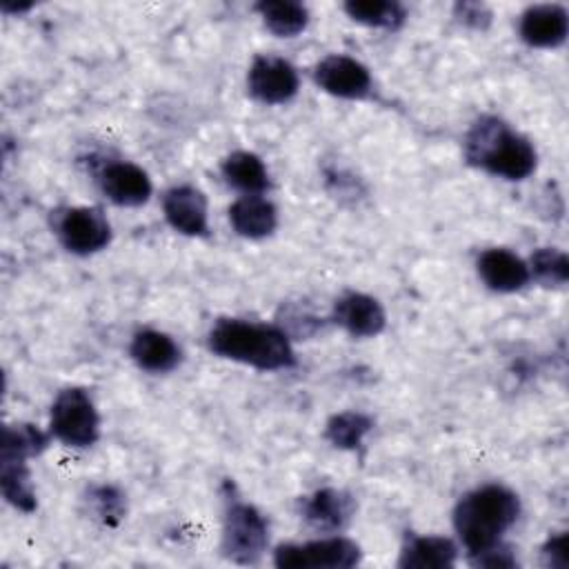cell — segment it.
<instances>
[{
    "mask_svg": "<svg viewBox=\"0 0 569 569\" xmlns=\"http://www.w3.org/2000/svg\"><path fill=\"white\" fill-rule=\"evenodd\" d=\"M520 516L518 496L505 485H482L465 493L453 509L458 540L473 558L502 542Z\"/></svg>",
    "mask_w": 569,
    "mask_h": 569,
    "instance_id": "6da1fadb",
    "label": "cell"
},
{
    "mask_svg": "<svg viewBox=\"0 0 569 569\" xmlns=\"http://www.w3.org/2000/svg\"><path fill=\"white\" fill-rule=\"evenodd\" d=\"M207 342L216 356L260 371H278L296 365L289 336L273 325L220 318L211 327Z\"/></svg>",
    "mask_w": 569,
    "mask_h": 569,
    "instance_id": "7a4b0ae2",
    "label": "cell"
},
{
    "mask_svg": "<svg viewBox=\"0 0 569 569\" xmlns=\"http://www.w3.org/2000/svg\"><path fill=\"white\" fill-rule=\"evenodd\" d=\"M465 156L471 164L505 180L529 178L538 160L533 144L496 116H485L469 129Z\"/></svg>",
    "mask_w": 569,
    "mask_h": 569,
    "instance_id": "3957f363",
    "label": "cell"
},
{
    "mask_svg": "<svg viewBox=\"0 0 569 569\" xmlns=\"http://www.w3.org/2000/svg\"><path fill=\"white\" fill-rule=\"evenodd\" d=\"M49 445L47 433L38 427L20 422L9 425L2 431L0 445V487L7 502L16 509L29 513L36 509V493L31 487V473L27 467V458L38 456Z\"/></svg>",
    "mask_w": 569,
    "mask_h": 569,
    "instance_id": "277c9868",
    "label": "cell"
},
{
    "mask_svg": "<svg viewBox=\"0 0 569 569\" xmlns=\"http://www.w3.org/2000/svg\"><path fill=\"white\" fill-rule=\"evenodd\" d=\"M269 545V525L264 516L240 498H227L222 518V553L231 562L253 565Z\"/></svg>",
    "mask_w": 569,
    "mask_h": 569,
    "instance_id": "5b68a950",
    "label": "cell"
},
{
    "mask_svg": "<svg viewBox=\"0 0 569 569\" xmlns=\"http://www.w3.org/2000/svg\"><path fill=\"white\" fill-rule=\"evenodd\" d=\"M49 429L67 447H91L100 436V418L91 396L80 387L62 389L51 405Z\"/></svg>",
    "mask_w": 569,
    "mask_h": 569,
    "instance_id": "8992f818",
    "label": "cell"
},
{
    "mask_svg": "<svg viewBox=\"0 0 569 569\" xmlns=\"http://www.w3.org/2000/svg\"><path fill=\"white\" fill-rule=\"evenodd\" d=\"M358 542L345 536H329L302 545L289 542L273 551V565L280 569H349L360 562Z\"/></svg>",
    "mask_w": 569,
    "mask_h": 569,
    "instance_id": "52a82bcc",
    "label": "cell"
},
{
    "mask_svg": "<svg viewBox=\"0 0 569 569\" xmlns=\"http://www.w3.org/2000/svg\"><path fill=\"white\" fill-rule=\"evenodd\" d=\"M247 87L262 104H284L298 93L300 78L289 60L278 56H256L247 73Z\"/></svg>",
    "mask_w": 569,
    "mask_h": 569,
    "instance_id": "ba28073f",
    "label": "cell"
},
{
    "mask_svg": "<svg viewBox=\"0 0 569 569\" xmlns=\"http://www.w3.org/2000/svg\"><path fill=\"white\" fill-rule=\"evenodd\" d=\"M58 238L67 251L89 256L104 249L111 240V227L96 207H71L60 216Z\"/></svg>",
    "mask_w": 569,
    "mask_h": 569,
    "instance_id": "9c48e42d",
    "label": "cell"
},
{
    "mask_svg": "<svg viewBox=\"0 0 569 569\" xmlns=\"http://www.w3.org/2000/svg\"><path fill=\"white\" fill-rule=\"evenodd\" d=\"M313 80L325 93L345 100H360L371 91L369 69L360 60L342 53L322 58L313 69Z\"/></svg>",
    "mask_w": 569,
    "mask_h": 569,
    "instance_id": "30bf717a",
    "label": "cell"
},
{
    "mask_svg": "<svg viewBox=\"0 0 569 569\" xmlns=\"http://www.w3.org/2000/svg\"><path fill=\"white\" fill-rule=\"evenodd\" d=\"M162 211L167 222L182 236H204L207 222V198L193 184H176L162 198Z\"/></svg>",
    "mask_w": 569,
    "mask_h": 569,
    "instance_id": "8fae6325",
    "label": "cell"
},
{
    "mask_svg": "<svg viewBox=\"0 0 569 569\" xmlns=\"http://www.w3.org/2000/svg\"><path fill=\"white\" fill-rule=\"evenodd\" d=\"M520 38L536 49H553L567 40L569 16L560 4H533L522 11L518 22Z\"/></svg>",
    "mask_w": 569,
    "mask_h": 569,
    "instance_id": "7c38bea8",
    "label": "cell"
},
{
    "mask_svg": "<svg viewBox=\"0 0 569 569\" xmlns=\"http://www.w3.org/2000/svg\"><path fill=\"white\" fill-rule=\"evenodd\" d=\"M333 322L353 338H373L385 329L387 316L376 298L360 291H349L336 300Z\"/></svg>",
    "mask_w": 569,
    "mask_h": 569,
    "instance_id": "4fadbf2b",
    "label": "cell"
},
{
    "mask_svg": "<svg viewBox=\"0 0 569 569\" xmlns=\"http://www.w3.org/2000/svg\"><path fill=\"white\" fill-rule=\"evenodd\" d=\"M100 187L104 196L120 207H140L151 198V180L147 171L133 162H109L100 171Z\"/></svg>",
    "mask_w": 569,
    "mask_h": 569,
    "instance_id": "5bb4252c",
    "label": "cell"
},
{
    "mask_svg": "<svg viewBox=\"0 0 569 569\" xmlns=\"http://www.w3.org/2000/svg\"><path fill=\"white\" fill-rule=\"evenodd\" d=\"M478 276L482 282L498 293L520 291L529 280L527 262L509 249H487L478 256Z\"/></svg>",
    "mask_w": 569,
    "mask_h": 569,
    "instance_id": "9a60e30c",
    "label": "cell"
},
{
    "mask_svg": "<svg viewBox=\"0 0 569 569\" xmlns=\"http://www.w3.org/2000/svg\"><path fill=\"white\" fill-rule=\"evenodd\" d=\"M129 353L133 362L151 373H167L180 362V347L171 336L158 329H142L133 336Z\"/></svg>",
    "mask_w": 569,
    "mask_h": 569,
    "instance_id": "2e32d148",
    "label": "cell"
},
{
    "mask_svg": "<svg viewBox=\"0 0 569 569\" xmlns=\"http://www.w3.org/2000/svg\"><path fill=\"white\" fill-rule=\"evenodd\" d=\"M353 513V500L340 491V489H318L311 493L302 505L305 520L322 531V533H336L340 531Z\"/></svg>",
    "mask_w": 569,
    "mask_h": 569,
    "instance_id": "e0dca14e",
    "label": "cell"
},
{
    "mask_svg": "<svg viewBox=\"0 0 569 569\" xmlns=\"http://www.w3.org/2000/svg\"><path fill=\"white\" fill-rule=\"evenodd\" d=\"M229 222L238 236L258 240L278 227V209L262 193L242 196L229 207Z\"/></svg>",
    "mask_w": 569,
    "mask_h": 569,
    "instance_id": "ac0fdd59",
    "label": "cell"
},
{
    "mask_svg": "<svg viewBox=\"0 0 569 569\" xmlns=\"http://www.w3.org/2000/svg\"><path fill=\"white\" fill-rule=\"evenodd\" d=\"M458 547L445 536H413L402 547L398 567L405 569H447L453 567Z\"/></svg>",
    "mask_w": 569,
    "mask_h": 569,
    "instance_id": "d6986e66",
    "label": "cell"
},
{
    "mask_svg": "<svg viewBox=\"0 0 569 569\" xmlns=\"http://www.w3.org/2000/svg\"><path fill=\"white\" fill-rule=\"evenodd\" d=\"M222 178L244 196H260L269 189V171L251 151H233L222 160Z\"/></svg>",
    "mask_w": 569,
    "mask_h": 569,
    "instance_id": "ffe728a7",
    "label": "cell"
},
{
    "mask_svg": "<svg viewBox=\"0 0 569 569\" xmlns=\"http://www.w3.org/2000/svg\"><path fill=\"white\" fill-rule=\"evenodd\" d=\"M256 11L262 24L278 38H293L309 22L307 7L293 0H262L256 4Z\"/></svg>",
    "mask_w": 569,
    "mask_h": 569,
    "instance_id": "44dd1931",
    "label": "cell"
},
{
    "mask_svg": "<svg viewBox=\"0 0 569 569\" xmlns=\"http://www.w3.org/2000/svg\"><path fill=\"white\" fill-rule=\"evenodd\" d=\"M342 9L351 20L378 29H398L407 18L405 7L393 0H349Z\"/></svg>",
    "mask_w": 569,
    "mask_h": 569,
    "instance_id": "7402d4cb",
    "label": "cell"
},
{
    "mask_svg": "<svg viewBox=\"0 0 569 569\" xmlns=\"http://www.w3.org/2000/svg\"><path fill=\"white\" fill-rule=\"evenodd\" d=\"M373 420L360 411H342L329 418L325 427L327 440L338 449H356L371 431Z\"/></svg>",
    "mask_w": 569,
    "mask_h": 569,
    "instance_id": "603a6c76",
    "label": "cell"
},
{
    "mask_svg": "<svg viewBox=\"0 0 569 569\" xmlns=\"http://www.w3.org/2000/svg\"><path fill=\"white\" fill-rule=\"evenodd\" d=\"M529 276L545 287H558L569 280V258L556 247L536 249L527 262Z\"/></svg>",
    "mask_w": 569,
    "mask_h": 569,
    "instance_id": "cb8c5ba5",
    "label": "cell"
},
{
    "mask_svg": "<svg viewBox=\"0 0 569 569\" xmlns=\"http://www.w3.org/2000/svg\"><path fill=\"white\" fill-rule=\"evenodd\" d=\"M96 505V516L104 522V525H118L120 518L124 516V500L122 493L109 485H100L91 489V498Z\"/></svg>",
    "mask_w": 569,
    "mask_h": 569,
    "instance_id": "d4e9b609",
    "label": "cell"
},
{
    "mask_svg": "<svg viewBox=\"0 0 569 569\" xmlns=\"http://www.w3.org/2000/svg\"><path fill=\"white\" fill-rule=\"evenodd\" d=\"M542 558L549 567L556 569H565L569 565V538L565 531L549 536V540L542 547Z\"/></svg>",
    "mask_w": 569,
    "mask_h": 569,
    "instance_id": "484cf974",
    "label": "cell"
},
{
    "mask_svg": "<svg viewBox=\"0 0 569 569\" xmlns=\"http://www.w3.org/2000/svg\"><path fill=\"white\" fill-rule=\"evenodd\" d=\"M456 16L476 29H485L491 22V11L478 2H460L456 4Z\"/></svg>",
    "mask_w": 569,
    "mask_h": 569,
    "instance_id": "4316f807",
    "label": "cell"
}]
</instances>
